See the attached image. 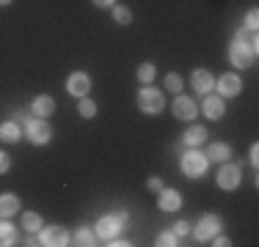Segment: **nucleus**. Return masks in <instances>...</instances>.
I'll return each mask as SVG.
<instances>
[{
  "label": "nucleus",
  "mask_w": 259,
  "mask_h": 247,
  "mask_svg": "<svg viewBox=\"0 0 259 247\" xmlns=\"http://www.w3.org/2000/svg\"><path fill=\"white\" fill-rule=\"evenodd\" d=\"M20 138H22V129L17 127V121L0 124V140H6V143H17Z\"/></svg>",
  "instance_id": "f3484780"
},
{
  "label": "nucleus",
  "mask_w": 259,
  "mask_h": 247,
  "mask_svg": "<svg viewBox=\"0 0 259 247\" xmlns=\"http://www.w3.org/2000/svg\"><path fill=\"white\" fill-rule=\"evenodd\" d=\"M201 110H204V115H207V118H221V115H224V99H221V96H207L204 99V107H201Z\"/></svg>",
  "instance_id": "dca6fc26"
},
{
  "label": "nucleus",
  "mask_w": 259,
  "mask_h": 247,
  "mask_svg": "<svg viewBox=\"0 0 259 247\" xmlns=\"http://www.w3.org/2000/svg\"><path fill=\"white\" fill-rule=\"evenodd\" d=\"M256 154H259V148H256V146H251V154H248V159H251V165H256V159H259V157H256Z\"/></svg>",
  "instance_id": "72a5a7b5"
},
{
  "label": "nucleus",
  "mask_w": 259,
  "mask_h": 247,
  "mask_svg": "<svg viewBox=\"0 0 259 247\" xmlns=\"http://www.w3.org/2000/svg\"><path fill=\"white\" fill-rule=\"evenodd\" d=\"M254 58H256V47L245 44V41H240V39L232 41V47H229V60L237 66V69L251 66V64H254Z\"/></svg>",
  "instance_id": "7ed1b4c3"
},
{
  "label": "nucleus",
  "mask_w": 259,
  "mask_h": 247,
  "mask_svg": "<svg viewBox=\"0 0 259 247\" xmlns=\"http://www.w3.org/2000/svg\"><path fill=\"white\" fill-rule=\"evenodd\" d=\"M17 212H20V201H17V195H11V193L0 195V217H14Z\"/></svg>",
  "instance_id": "2eb2a0df"
},
{
  "label": "nucleus",
  "mask_w": 259,
  "mask_h": 247,
  "mask_svg": "<svg viewBox=\"0 0 259 247\" xmlns=\"http://www.w3.org/2000/svg\"><path fill=\"white\" fill-rule=\"evenodd\" d=\"M157 244H160V247H174V244H177V233H174V231H163V233L157 236Z\"/></svg>",
  "instance_id": "bb28decb"
},
{
  "label": "nucleus",
  "mask_w": 259,
  "mask_h": 247,
  "mask_svg": "<svg viewBox=\"0 0 259 247\" xmlns=\"http://www.w3.org/2000/svg\"><path fill=\"white\" fill-rule=\"evenodd\" d=\"M218 91H221V96H237L240 94V77L237 74H221Z\"/></svg>",
  "instance_id": "ddd939ff"
},
{
  "label": "nucleus",
  "mask_w": 259,
  "mask_h": 247,
  "mask_svg": "<svg viewBox=\"0 0 259 247\" xmlns=\"http://www.w3.org/2000/svg\"><path fill=\"white\" fill-rule=\"evenodd\" d=\"M22 228L25 231H41V217L36 212H25L22 214Z\"/></svg>",
  "instance_id": "412c9836"
},
{
  "label": "nucleus",
  "mask_w": 259,
  "mask_h": 247,
  "mask_svg": "<svg viewBox=\"0 0 259 247\" xmlns=\"http://www.w3.org/2000/svg\"><path fill=\"white\" fill-rule=\"evenodd\" d=\"M157 206L163 212H177L182 206V195L177 190H160V198H157Z\"/></svg>",
  "instance_id": "9b49d317"
},
{
  "label": "nucleus",
  "mask_w": 259,
  "mask_h": 247,
  "mask_svg": "<svg viewBox=\"0 0 259 247\" xmlns=\"http://www.w3.org/2000/svg\"><path fill=\"white\" fill-rule=\"evenodd\" d=\"M256 9H251L248 11V17H245V28H248V30H256Z\"/></svg>",
  "instance_id": "cd10ccee"
},
{
  "label": "nucleus",
  "mask_w": 259,
  "mask_h": 247,
  "mask_svg": "<svg viewBox=\"0 0 259 247\" xmlns=\"http://www.w3.org/2000/svg\"><path fill=\"white\" fill-rule=\"evenodd\" d=\"M17 242V231L14 225H9V222H0V247H9Z\"/></svg>",
  "instance_id": "aec40b11"
},
{
  "label": "nucleus",
  "mask_w": 259,
  "mask_h": 247,
  "mask_svg": "<svg viewBox=\"0 0 259 247\" xmlns=\"http://www.w3.org/2000/svg\"><path fill=\"white\" fill-rule=\"evenodd\" d=\"M204 140H207V129L204 127H190L188 132L182 135L185 146H199V143H204Z\"/></svg>",
  "instance_id": "a211bd4d"
},
{
  "label": "nucleus",
  "mask_w": 259,
  "mask_h": 247,
  "mask_svg": "<svg viewBox=\"0 0 259 247\" xmlns=\"http://www.w3.org/2000/svg\"><path fill=\"white\" fill-rule=\"evenodd\" d=\"M218 187L221 190H237L240 187V168L237 165H224L218 170Z\"/></svg>",
  "instance_id": "1a4fd4ad"
},
{
  "label": "nucleus",
  "mask_w": 259,
  "mask_h": 247,
  "mask_svg": "<svg viewBox=\"0 0 259 247\" xmlns=\"http://www.w3.org/2000/svg\"><path fill=\"white\" fill-rule=\"evenodd\" d=\"M9 168H11V159H9V154H6V151H0V173H6Z\"/></svg>",
  "instance_id": "c85d7f7f"
},
{
  "label": "nucleus",
  "mask_w": 259,
  "mask_h": 247,
  "mask_svg": "<svg viewBox=\"0 0 259 247\" xmlns=\"http://www.w3.org/2000/svg\"><path fill=\"white\" fill-rule=\"evenodd\" d=\"M196 113H199V107H196V102L190 96H177L174 99V115L180 121H190L196 118Z\"/></svg>",
  "instance_id": "9d476101"
},
{
  "label": "nucleus",
  "mask_w": 259,
  "mask_h": 247,
  "mask_svg": "<svg viewBox=\"0 0 259 247\" xmlns=\"http://www.w3.org/2000/svg\"><path fill=\"white\" fill-rule=\"evenodd\" d=\"M190 83H193V88L199 91V94H207L209 88H215V77L209 72H193V77H190Z\"/></svg>",
  "instance_id": "4468645a"
},
{
  "label": "nucleus",
  "mask_w": 259,
  "mask_h": 247,
  "mask_svg": "<svg viewBox=\"0 0 259 247\" xmlns=\"http://www.w3.org/2000/svg\"><path fill=\"white\" fill-rule=\"evenodd\" d=\"M77 113L80 115H83V118H94V115H97V104L94 102H91V99H80V104H77Z\"/></svg>",
  "instance_id": "5701e85b"
},
{
  "label": "nucleus",
  "mask_w": 259,
  "mask_h": 247,
  "mask_svg": "<svg viewBox=\"0 0 259 247\" xmlns=\"http://www.w3.org/2000/svg\"><path fill=\"white\" fill-rule=\"evenodd\" d=\"M146 187H149V190H157V193H160V190H163V181L155 176V178H149V184H146Z\"/></svg>",
  "instance_id": "7c9ffc66"
},
{
  "label": "nucleus",
  "mask_w": 259,
  "mask_h": 247,
  "mask_svg": "<svg viewBox=\"0 0 259 247\" xmlns=\"http://www.w3.org/2000/svg\"><path fill=\"white\" fill-rule=\"evenodd\" d=\"M155 74H157V66L155 64H141V69H138V80L144 85H149L152 80H155Z\"/></svg>",
  "instance_id": "4be33fe9"
},
{
  "label": "nucleus",
  "mask_w": 259,
  "mask_h": 247,
  "mask_svg": "<svg viewBox=\"0 0 259 247\" xmlns=\"http://www.w3.org/2000/svg\"><path fill=\"white\" fill-rule=\"evenodd\" d=\"M11 3V0H0V6H9Z\"/></svg>",
  "instance_id": "f704fd0d"
},
{
  "label": "nucleus",
  "mask_w": 259,
  "mask_h": 247,
  "mask_svg": "<svg viewBox=\"0 0 259 247\" xmlns=\"http://www.w3.org/2000/svg\"><path fill=\"white\" fill-rule=\"evenodd\" d=\"M207 165H209V159H207V154H201V151H188V154H182V162H180V168L182 173L188 178H201L204 176V170H207Z\"/></svg>",
  "instance_id": "f257e3e1"
},
{
  "label": "nucleus",
  "mask_w": 259,
  "mask_h": 247,
  "mask_svg": "<svg viewBox=\"0 0 259 247\" xmlns=\"http://www.w3.org/2000/svg\"><path fill=\"white\" fill-rule=\"evenodd\" d=\"M174 233H177V236H185V233H190V225H188V222H177V228H174Z\"/></svg>",
  "instance_id": "c756f323"
},
{
  "label": "nucleus",
  "mask_w": 259,
  "mask_h": 247,
  "mask_svg": "<svg viewBox=\"0 0 259 247\" xmlns=\"http://www.w3.org/2000/svg\"><path fill=\"white\" fill-rule=\"evenodd\" d=\"M39 242L47 244V247H64V244H69V231H66V228H61V225L41 228Z\"/></svg>",
  "instance_id": "423d86ee"
},
{
  "label": "nucleus",
  "mask_w": 259,
  "mask_h": 247,
  "mask_svg": "<svg viewBox=\"0 0 259 247\" xmlns=\"http://www.w3.org/2000/svg\"><path fill=\"white\" fill-rule=\"evenodd\" d=\"M138 107L144 110V113H149V115H157L160 110H163V94H160L157 88H141Z\"/></svg>",
  "instance_id": "39448f33"
},
{
  "label": "nucleus",
  "mask_w": 259,
  "mask_h": 247,
  "mask_svg": "<svg viewBox=\"0 0 259 247\" xmlns=\"http://www.w3.org/2000/svg\"><path fill=\"white\" fill-rule=\"evenodd\" d=\"M124 220H127V214L124 212H119V214H105V217H100V222H97V233H100L102 239H113V236H119V231H121V225H124Z\"/></svg>",
  "instance_id": "20e7f679"
},
{
  "label": "nucleus",
  "mask_w": 259,
  "mask_h": 247,
  "mask_svg": "<svg viewBox=\"0 0 259 247\" xmlns=\"http://www.w3.org/2000/svg\"><path fill=\"white\" fill-rule=\"evenodd\" d=\"M25 138L30 140V143H36V146H45V143H50V138H53V127L45 118H28Z\"/></svg>",
  "instance_id": "f03ea898"
},
{
  "label": "nucleus",
  "mask_w": 259,
  "mask_h": 247,
  "mask_svg": "<svg viewBox=\"0 0 259 247\" xmlns=\"http://www.w3.org/2000/svg\"><path fill=\"white\" fill-rule=\"evenodd\" d=\"M94 6H100V9H110V6H116V0H94Z\"/></svg>",
  "instance_id": "473e14b6"
},
{
  "label": "nucleus",
  "mask_w": 259,
  "mask_h": 247,
  "mask_svg": "<svg viewBox=\"0 0 259 247\" xmlns=\"http://www.w3.org/2000/svg\"><path fill=\"white\" fill-rule=\"evenodd\" d=\"M215 247H229L232 242H229V239H226V236H218V233H215V242H212Z\"/></svg>",
  "instance_id": "2f4dec72"
},
{
  "label": "nucleus",
  "mask_w": 259,
  "mask_h": 247,
  "mask_svg": "<svg viewBox=\"0 0 259 247\" xmlns=\"http://www.w3.org/2000/svg\"><path fill=\"white\" fill-rule=\"evenodd\" d=\"M232 157V148L226 143H212L207 148V159H215V162H226Z\"/></svg>",
  "instance_id": "6ab92c4d"
},
{
  "label": "nucleus",
  "mask_w": 259,
  "mask_h": 247,
  "mask_svg": "<svg viewBox=\"0 0 259 247\" xmlns=\"http://www.w3.org/2000/svg\"><path fill=\"white\" fill-rule=\"evenodd\" d=\"M30 113L36 115V118H47V115L55 113V99L53 96H36L33 104H30Z\"/></svg>",
  "instance_id": "f8f14e48"
},
{
  "label": "nucleus",
  "mask_w": 259,
  "mask_h": 247,
  "mask_svg": "<svg viewBox=\"0 0 259 247\" xmlns=\"http://www.w3.org/2000/svg\"><path fill=\"white\" fill-rule=\"evenodd\" d=\"M113 20L119 25H127V22H133V11L124 9V6H113Z\"/></svg>",
  "instance_id": "b1692460"
},
{
  "label": "nucleus",
  "mask_w": 259,
  "mask_h": 247,
  "mask_svg": "<svg viewBox=\"0 0 259 247\" xmlns=\"http://www.w3.org/2000/svg\"><path fill=\"white\" fill-rule=\"evenodd\" d=\"M75 244L91 247V244H94V231H89V228H80V231L75 233Z\"/></svg>",
  "instance_id": "393cba45"
},
{
  "label": "nucleus",
  "mask_w": 259,
  "mask_h": 247,
  "mask_svg": "<svg viewBox=\"0 0 259 247\" xmlns=\"http://www.w3.org/2000/svg\"><path fill=\"white\" fill-rule=\"evenodd\" d=\"M165 88L174 91V94H180L182 91V77L180 74H165Z\"/></svg>",
  "instance_id": "a878e982"
},
{
  "label": "nucleus",
  "mask_w": 259,
  "mask_h": 247,
  "mask_svg": "<svg viewBox=\"0 0 259 247\" xmlns=\"http://www.w3.org/2000/svg\"><path fill=\"white\" fill-rule=\"evenodd\" d=\"M89 88H91V77L85 72H72L69 74V80H66V91H69L72 96L83 99L85 94H89Z\"/></svg>",
  "instance_id": "0eeeda50"
},
{
  "label": "nucleus",
  "mask_w": 259,
  "mask_h": 247,
  "mask_svg": "<svg viewBox=\"0 0 259 247\" xmlns=\"http://www.w3.org/2000/svg\"><path fill=\"white\" fill-rule=\"evenodd\" d=\"M218 231H221V217L218 214H204V217L199 220V225H196V236L199 239H212Z\"/></svg>",
  "instance_id": "6e6552de"
}]
</instances>
